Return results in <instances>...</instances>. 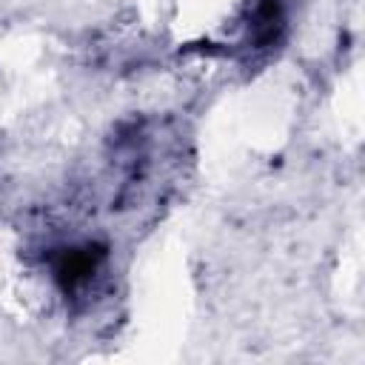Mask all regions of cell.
Listing matches in <instances>:
<instances>
[{
  "instance_id": "obj_2",
  "label": "cell",
  "mask_w": 365,
  "mask_h": 365,
  "mask_svg": "<svg viewBox=\"0 0 365 365\" xmlns=\"http://www.w3.org/2000/svg\"><path fill=\"white\" fill-rule=\"evenodd\" d=\"M282 29H285V14H282L279 0H259L251 9L248 20H245V40H242V46L254 48V51L271 48L274 43H279Z\"/></svg>"
},
{
  "instance_id": "obj_1",
  "label": "cell",
  "mask_w": 365,
  "mask_h": 365,
  "mask_svg": "<svg viewBox=\"0 0 365 365\" xmlns=\"http://www.w3.org/2000/svg\"><path fill=\"white\" fill-rule=\"evenodd\" d=\"M106 265V245L71 242L51 254V277L66 297H86Z\"/></svg>"
}]
</instances>
